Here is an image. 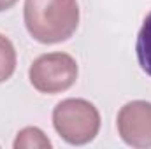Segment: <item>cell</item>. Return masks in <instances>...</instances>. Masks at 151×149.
<instances>
[{"label": "cell", "mask_w": 151, "mask_h": 149, "mask_svg": "<svg viewBox=\"0 0 151 149\" xmlns=\"http://www.w3.org/2000/svg\"><path fill=\"white\" fill-rule=\"evenodd\" d=\"M23 18L28 34L40 44H58L79 27L77 0H25Z\"/></svg>", "instance_id": "1"}, {"label": "cell", "mask_w": 151, "mask_h": 149, "mask_svg": "<svg viewBox=\"0 0 151 149\" xmlns=\"http://www.w3.org/2000/svg\"><path fill=\"white\" fill-rule=\"evenodd\" d=\"M53 126L67 144L84 146L100 132V112L84 98H65L53 109Z\"/></svg>", "instance_id": "2"}, {"label": "cell", "mask_w": 151, "mask_h": 149, "mask_svg": "<svg viewBox=\"0 0 151 149\" xmlns=\"http://www.w3.org/2000/svg\"><path fill=\"white\" fill-rule=\"evenodd\" d=\"M79 67L69 53H46L35 58L28 69L30 84L44 95H56L70 90L77 81Z\"/></svg>", "instance_id": "3"}, {"label": "cell", "mask_w": 151, "mask_h": 149, "mask_svg": "<svg viewBox=\"0 0 151 149\" xmlns=\"http://www.w3.org/2000/svg\"><path fill=\"white\" fill-rule=\"evenodd\" d=\"M121 140L137 149L151 148V102L132 100L125 104L116 117Z\"/></svg>", "instance_id": "4"}, {"label": "cell", "mask_w": 151, "mask_h": 149, "mask_svg": "<svg viewBox=\"0 0 151 149\" xmlns=\"http://www.w3.org/2000/svg\"><path fill=\"white\" fill-rule=\"evenodd\" d=\"M135 54H137V62L141 69L151 77V11L146 14L142 27L137 34Z\"/></svg>", "instance_id": "5"}, {"label": "cell", "mask_w": 151, "mask_h": 149, "mask_svg": "<svg viewBox=\"0 0 151 149\" xmlns=\"http://www.w3.org/2000/svg\"><path fill=\"white\" fill-rule=\"evenodd\" d=\"M14 149H51L53 144L47 135L37 126H27L16 133L12 142Z\"/></svg>", "instance_id": "6"}, {"label": "cell", "mask_w": 151, "mask_h": 149, "mask_svg": "<svg viewBox=\"0 0 151 149\" xmlns=\"http://www.w3.org/2000/svg\"><path fill=\"white\" fill-rule=\"evenodd\" d=\"M18 63V54L16 47L11 42V39L0 34V84L11 79Z\"/></svg>", "instance_id": "7"}, {"label": "cell", "mask_w": 151, "mask_h": 149, "mask_svg": "<svg viewBox=\"0 0 151 149\" xmlns=\"http://www.w3.org/2000/svg\"><path fill=\"white\" fill-rule=\"evenodd\" d=\"M16 2H18V0H0V12L9 11L12 5H16Z\"/></svg>", "instance_id": "8"}]
</instances>
